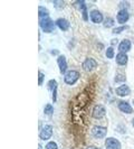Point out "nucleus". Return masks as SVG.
I'll return each instance as SVG.
<instances>
[{
    "instance_id": "14",
    "label": "nucleus",
    "mask_w": 134,
    "mask_h": 149,
    "mask_svg": "<svg viewBox=\"0 0 134 149\" xmlns=\"http://www.w3.org/2000/svg\"><path fill=\"white\" fill-rule=\"evenodd\" d=\"M55 24H56V26L59 28L60 30H63V31H67V30L69 29V22L67 20V19H65V18H58L56 22H55Z\"/></svg>"
},
{
    "instance_id": "18",
    "label": "nucleus",
    "mask_w": 134,
    "mask_h": 149,
    "mask_svg": "<svg viewBox=\"0 0 134 149\" xmlns=\"http://www.w3.org/2000/svg\"><path fill=\"white\" fill-rule=\"evenodd\" d=\"M52 112H54V107L52 104H49V103H47L44 108V113L47 114V116H52Z\"/></svg>"
},
{
    "instance_id": "20",
    "label": "nucleus",
    "mask_w": 134,
    "mask_h": 149,
    "mask_svg": "<svg viewBox=\"0 0 134 149\" xmlns=\"http://www.w3.org/2000/svg\"><path fill=\"white\" fill-rule=\"evenodd\" d=\"M115 52H114V48H113V46H111V47H108L107 49H106V52H105V55H106V57L107 58H110V60H112L115 55Z\"/></svg>"
},
{
    "instance_id": "9",
    "label": "nucleus",
    "mask_w": 134,
    "mask_h": 149,
    "mask_svg": "<svg viewBox=\"0 0 134 149\" xmlns=\"http://www.w3.org/2000/svg\"><path fill=\"white\" fill-rule=\"evenodd\" d=\"M128 18H130V15H128V11L126 9H121L116 15V20L119 25H123V24L127 22Z\"/></svg>"
},
{
    "instance_id": "13",
    "label": "nucleus",
    "mask_w": 134,
    "mask_h": 149,
    "mask_svg": "<svg viewBox=\"0 0 134 149\" xmlns=\"http://www.w3.org/2000/svg\"><path fill=\"white\" fill-rule=\"evenodd\" d=\"M115 93H116L117 97H127V95L131 93V90H130V88H128L127 85L123 84V85H121V86L115 89Z\"/></svg>"
},
{
    "instance_id": "17",
    "label": "nucleus",
    "mask_w": 134,
    "mask_h": 149,
    "mask_svg": "<svg viewBox=\"0 0 134 149\" xmlns=\"http://www.w3.org/2000/svg\"><path fill=\"white\" fill-rule=\"evenodd\" d=\"M48 15H49L48 10H47L45 7H43V6H40V7H39V18H40V19H43V18L48 17Z\"/></svg>"
},
{
    "instance_id": "10",
    "label": "nucleus",
    "mask_w": 134,
    "mask_h": 149,
    "mask_svg": "<svg viewBox=\"0 0 134 149\" xmlns=\"http://www.w3.org/2000/svg\"><path fill=\"white\" fill-rule=\"evenodd\" d=\"M117 107H119V111H122L123 113L131 114V113L133 112V108H132V105L130 104L127 101H119Z\"/></svg>"
},
{
    "instance_id": "21",
    "label": "nucleus",
    "mask_w": 134,
    "mask_h": 149,
    "mask_svg": "<svg viewBox=\"0 0 134 149\" xmlns=\"http://www.w3.org/2000/svg\"><path fill=\"white\" fill-rule=\"evenodd\" d=\"M103 25L106 28H110V27H113L114 26V20L112 18H105L104 22H103Z\"/></svg>"
},
{
    "instance_id": "16",
    "label": "nucleus",
    "mask_w": 134,
    "mask_h": 149,
    "mask_svg": "<svg viewBox=\"0 0 134 149\" xmlns=\"http://www.w3.org/2000/svg\"><path fill=\"white\" fill-rule=\"evenodd\" d=\"M76 5H77V6H79V10L82 11V14H83V19H84L85 22H87V20H88V16H87L86 3H85L84 1H77V2H76Z\"/></svg>"
},
{
    "instance_id": "7",
    "label": "nucleus",
    "mask_w": 134,
    "mask_h": 149,
    "mask_svg": "<svg viewBox=\"0 0 134 149\" xmlns=\"http://www.w3.org/2000/svg\"><path fill=\"white\" fill-rule=\"evenodd\" d=\"M89 18H90L92 22H94V24H101V22H104L105 19L104 17H103V14L99 10H97V9H93L89 13Z\"/></svg>"
},
{
    "instance_id": "25",
    "label": "nucleus",
    "mask_w": 134,
    "mask_h": 149,
    "mask_svg": "<svg viewBox=\"0 0 134 149\" xmlns=\"http://www.w3.org/2000/svg\"><path fill=\"white\" fill-rule=\"evenodd\" d=\"M54 6L56 8H61L64 6V2H63V1H55V2H54Z\"/></svg>"
},
{
    "instance_id": "24",
    "label": "nucleus",
    "mask_w": 134,
    "mask_h": 149,
    "mask_svg": "<svg viewBox=\"0 0 134 149\" xmlns=\"http://www.w3.org/2000/svg\"><path fill=\"white\" fill-rule=\"evenodd\" d=\"M128 28V26L124 25V26H121V27H117V28H113V33L114 34H119V33H122L123 30H125Z\"/></svg>"
},
{
    "instance_id": "5",
    "label": "nucleus",
    "mask_w": 134,
    "mask_h": 149,
    "mask_svg": "<svg viewBox=\"0 0 134 149\" xmlns=\"http://www.w3.org/2000/svg\"><path fill=\"white\" fill-rule=\"evenodd\" d=\"M105 148L106 149H122V145L119 140L114 137H108L105 140Z\"/></svg>"
},
{
    "instance_id": "26",
    "label": "nucleus",
    "mask_w": 134,
    "mask_h": 149,
    "mask_svg": "<svg viewBox=\"0 0 134 149\" xmlns=\"http://www.w3.org/2000/svg\"><path fill=\"white\" fill-rule=\"evenodd\" d=\"M86 149H98L97 147H94V146H89V147H87Z\"/></svg>"
},
{
    "instance_id": "6",
    "label": "nucleus",
    "mask_w": 134,
    "mask_h": 149,
    "mask_svg": "<svg viewBox=\"0 0 134 149\" xmlns=\"http://www.w3.org/2000/svg\"><path fill=\"white\" fill-rule=\"evenodd\" d=\"M52 136V127L50 125H45L41 131L39 132V138L41 140H48L50 139Z\"/></svg>"
},
{
    "instance_id": "11",
    "label": "nucleus",
    "mask_w": 134,
    "mask_h": 149,
    "mask_svg": "<svg viewBox=\"0 0 134 149\" xmlns=\"http://www.w3.org/2000/svg\"><path fill=\"white\" fill-rule=\"evenodd\" d=\"M132 48V43L128 39H123L121 40V43L119 44V53H127L131 51Z\"/></svg>"
},
{
    "instance_id": "28",
    "label": "nucleus",
    "mask_w": 134,
    "mask_h": 149,
    "mask_svg": "<svg viewBox=\"0 0 134 149\" xmlns=\"http://www.w3.org/2000/svg\"><path fill=\"white\" fill-rule=\"evenodd\" d=\"M133 105H134V99H133Z\"/></svg>"
},
{
    "instance_id": "23",
    "label": "nucleus",
    "mask_w": 134,
    "mask_h": 149,
    "mask_svg": "<svg viewBox=\"0 0 134 149\" xmlns=\"http://www.w3.org/2000/svg\"><path fill=\"white\" fill-rule=\"evenodd\" d=\"M44 79H45L44 73L39 71V73H38V85H39V86H41V85L44 84Z\"/></svg>"
},
{
    "instance_id": "2",
    "label": "nucleus",
    "mask_w": 134,
    "mask_h": 149,
    "mask_svg": "<svg viewBox=\"0 0 134 149\" xmlns=\"http://www.w3.org/2000/svg\"><path fill=\"white\" fill-rule=\"evenodd\" d=\"M39 24H40V27H41L43 31H45V33H52V30L55 29V25H56L52 20V18H49V17L40 19Z\"/></svg>"
},
{
    "instance_id": "12",
    "label": "nucleus",
    "mask_w": 134,
    "mask_h": 149,
    "mask_svg": "<svg viewBox=\"0 0 134 149\" xmlns=\"http://www.w3.org/2000/svg\"><path fill=\"white\" fill-rule=\"evenodd\" d=\"M57 64H58V67H59V71L61 74H66L67 72V61L66 57L64 55H59L58 58H57Z\"/></svg>"
},
{
    "instance_id": "19",
    "label": "nucleus",
    "mask_w": 134,
    "mask_h": 149,
    "mask_svg": "<svg viewBox=\"0 0 134 149\" xmlns=\"http://www.w3.org/2000/svg\"><path fill=\"white\" fill-rule=\"evenodd\" d=\"M58 89V84H57V82L55 81V80H50L49 82H48V90L49 91H55V90Z\"/></svg>"
},
{
    "instance_id": "22",
    "label": "nucleus",
    "mask_w": 134,
    "mask_h": 149,
    "mask_svg": "<svg viewBox=\"0 0 134 149\" xmlns=\"http://www.w3.org/2000/svg\"><path fill=\"white\" fill-rule=\"evenodd\" d=\"M45 149H58V145L55 141H49L46 143Z\"/></svg>"
},
{
    "instance_id": "4",
    "label": "nucleus",
    "mask_w": 134,
    "mask_h": 149,
    "mask_svg": "<svg viewBox=\"0 0 134 149\" xmlns=\"http://www.w3.org/2000/svg\"><path fill=\"white\" fill-rule=\"evenodd\" d=\"M106 114V108L103 104H96L93 108L92 116L94 119H102Z\"/></svg>"
},
{
    "instance_id": "15",
    "label": "nucleus",
    "mask_w": 134,
    "mask_h": 149,
    "mask_svg": "<svg viewBox=\"0 0 134 149\" xmlns=\"http://www.w3.org/2000/svg\"><path fill=\"white\" fill-rule=\"evenodd\" d=\"M127 61H128V57H127L126 54L124 53H119L116 55V63L117 65H121V66H124L127 64Z\"/></svg>"
},
{
    "instance_id": "27",
    "label": "nucleus",
    "mask_w": 134,
    "mask_h": 149,
    "mask_svg": "<svg viewBox=\"0 0 134 149\" xmlns=\"http://www.w3.org/2000/svg\"><path fill=\"white\" fill-rule=\"evenodd\" d=\"M38 149H43V148H41V146H40V145H39V147H38Z\"/></svg>"
},
{
    "instance_id": "8",
    "label": "nucleus",
    "mask_w": 134,
    "mask_h": 149,
    "mask_svg": "<svg viewBox=\"0 0 134 149\" xmlns=\"http://www.w3.org/2000/svg\"><path fill=\"white\" fill-rule=\"evenodd\" d=\"M96 66H97V62L94 58H90V57L86 58L82 64L83 70H85L86 72H92L94 68H96Z\"/></svg>"
},
{
    "instance_id": "3",
    "label": "nucleus",
    "mask_w": 134,
    "mask_h": 149,
    "mask_svg": "<svg viewBox=\"0 0 134 149\" xmlns=\"http://www.w3.org/2000/svg\"><path fill=\"white\" fill-rule=\"evenodd\" d=\"M107 134V128L103 126H94L92 128V134L96 139H103Z\"/></svg>"
},
{
    "instance_id": "1",
    "label": "nucleus",
    "mask_w": 134,
    "mask_h": 149,
    "mask_svg": "<svg viewBox=\"0 0 134 149\" xmlns=\"http://www.w3.org/2000/svg\"><path fill=\"white\" fill-rule=\"evenodd\" d=\"M78 79H79V72L75 70H70L64 75V82L68 85H74L78 81Z\"/></svg>"
}]
</instances>
